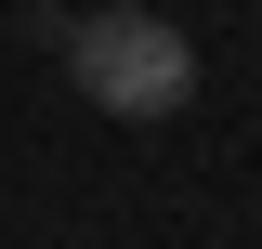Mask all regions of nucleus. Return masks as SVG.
I'll use <instances>...</instances> for the list:
<instances>
[{
    "label": "nucleus",
    "mask_w": 262,
    "mask_h": 249,
    "mask_svg": "<svg viewBox=\"0 0 262 249\" xmlns=\"http://www.w3.org/2000/svg\"><path fill=\"white\" fill-rule=\"evenodd\" d=\"M66 79H79L105 118H184V92H196V39L170 27V13H144V0H105V13L66 27Z\"/></svg>",
    "instance_id": "nucleus-1"
}]
</instances>
